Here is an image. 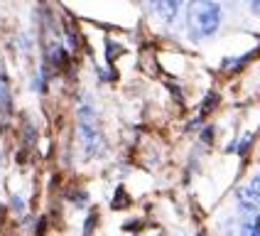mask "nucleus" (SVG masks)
Here are the masks:
<instances>
[{
    "mask_svg": "<svg viewBox=\"0 0 260 236\" xmlns=\"http://www.w3.org/2000/svg\"><path fill=\"white\" fill-rule=\"evenodd\" d=\"M241 236H260V231L253 226V224H243V229H241Z\"/></svg>",
    "mask_w": 260,
    "mask_h": 236,
    "instance_id": "nucleus-4",
    "label": "nucleus"
},
{
    "mask_svg": "<svg viewBox=\"0 0 260 236\" xmlns=\"http://www.w3.org/2000/svg\"><path fill=\"white\" fill-rule=\"evenodd\" d=\"M189 22H191V35L199 37H209L218 29L221 22V8L216 3H191L189 8Z\"/></svg>",
    "mask_w": 260,
    "mask_h": 236,
    "instance_id": "nucleus-1",
    "label": "nucleus"
},
{
    "mask_svg": "<svg viewBox=\"0 0 260 236\" xmlns=\"http://www.w3.org/2000/svg\"><path fill=\"white\" fill-rule=\"evenodd\" d=\"M253 226H255V229H258V231H260V214H258V217H255V221H253Z\"/></svg>",
    "mask_w": 260,
    "mask_h": 236,
    "instance_id": "nucleus-6",
    "label": "nucleus"
},
{
    "mask_svg": "<svg viewBox=\"0 0 260 236\" xmlns=\"http://www.w3.org/2000/svg\"><path fill=\"white\" fill-rule=\"evenodd\" d=\"M248 190L255 194V199H260V177H255V180H253V185H250Z\"/></svg>",
    "mask_w": 260,
    "mask_h": 236,
    "instance_id": "nucleus-5",
    "label": "nucleus"
},
{
    "mask_svg": "<svg viewBox=\"0 0 260 236\" xmlns=\"http://www.w3.org/2000/svg\"><path fill=\"white\" fill-rule=\"evenodd\" d=\"M238 199H241V206H246V209H253V212H255L258 199H255V194H253L250 190H241L238 192Z\"/></svg>",
    "mask_w": 260,
    "mask_h": 236,
    "instance_id": "nucleus-3",
    "label": "nucleus"
},
{
    "mask_svg": "<svg viewBox=\"0 0 260 236\" xmlns=\"http://www.w3.org/2000/svg\"><path fill=\"white\" fill-rule=\"evenodd\" d=\"M177 10H179V5L172 3V0H165V3H157V5H155V13L162 15L165 20H172L174 15H177Z\"/></svg>",
    "mask_w": 260,
    "mask_h": 236,
    "instance_id": "nucleus-2",
    "label": "nucleus"
}]
</instances>
